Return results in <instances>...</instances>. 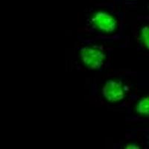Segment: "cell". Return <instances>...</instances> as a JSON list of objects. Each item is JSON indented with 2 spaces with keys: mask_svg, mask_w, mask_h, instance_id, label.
Returning <instances> with one entry per match:
<instances>
[{
  "mask_svg": "<svg viewBox=\"0 0 149 149\" xmlns=\"http://www.w3.org/2000/svg\"><path fill=\"white\" fill-rule=\"evenodd\" d=\"M81 59L86 66L92 70H98L103 65L104 53L96 46H86L81 51Z\"/></svg>",
  "mask_w": 149,
  "mask_h": 149,
  "instance_id": "obj_1",
  "label": "cell"
},
{
  "mask_svg": "<svg viewBox=\"0 0 149 149\" xmlns=\"http://www.w3.org/2000/svg\"><path fill=\"white\" fill-rule=\"evenodd\" d=\"M136 110L141 116H149V96L142 98L138 102L136 106Z\"/></svg>",
  "mask_w": 149,
  "mask_h": 149,
  "instance_id": "obj_4",
  "label": "cell"
},
{
  "mask_svg": "<svg viewBox=\"0 0 149 149\" xmlns=\"http://www.w3.org/2000/svg\"><path fill=\"white\" fill-rule=\"evenodd\" d=\"M126 148L127 149H138L139 148V146L137 145L134 144V143H130L126 146Z\"/></svg>",
  "mask_w": 149,
  "mask_h": 149,
  "instance_id": "obj_6",
  "label": "cell"
},
{
  "mask_svg": "<svg viewBox=\"0 0 149 149\" xmlns=\"http://www.w3.org/2000/svg\"><path fill=\"white\" fill-rule=\"evenodd\" d=\"M126 86L116 80H110L103 87V95L108 102H119L125 96Z\"/></svg>",
  "mask_w": 149,
  "mask_h": 149,
  "instance_id": "obj_3",
  "label": "cell"
},
{
  "mask_svg": "<svg viewBox=\"0 0 149 149\" xmlns=\"http://www.w3.org/2000/svg\"><path fill=\"white\" fill-rule=\"evenodd\" d=\"M93 26L104 33H111L116 29V20L113 15L105 11H98L92 16Z\"/></svg>",
  "mask_w": 149,
  "mask_h": 149,
  "instance_id": "obj_2",
  "label": "cell"
},
{
  "mask_svg": "<svg viewBox=\"0 0 149 149\" xmlns=\"http://www.w3.org/2000/svg\"><path fill=\"white\" fill-rule=\"evenodd\" d=\"M140 40L142 44L149 49V26H145L140 31Z\"/></svg>",
  "mask_w": 149,
  "mask_h": 149,
  "instance_id": "obj_5",
  "label": "cell"
}]
</instances>
